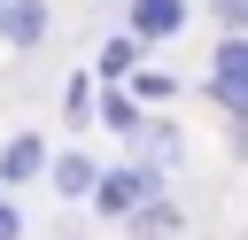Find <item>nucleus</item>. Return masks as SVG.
<instances>
[{"instance_id":"9","label":"nucleus","mask_w":248,"mask_h":240,"mask_svg":"<svg viewBox=\"0 0 248 240\" xmlns=\"http://www.w3.org/2000/svg\"><path fill=\"white\" fill-rule=\"evenodd\" d=\"M140 217V232H178V209L170 201H147V209H132Z\"/></svg>"},{"instance_id":"11","label":"nucleus","mask_w":248,"mask_h":240,"mask_svg":"<svg viewBox=\"0 0 248 240\" xmlns=\"http://www.w3.org/2000/svg\"><path fill=\"white\" fill-rule=\"evenodd\" d=\"M217 23H225V39H240V23H248V8H240V0H217Z\"/></svg>"},{"instance_id":"1","label":"nucleus","mask_w":248,"mask_h":240,"mask_svg":"<svg viewBox=\"0 0 248 240\" xmlns=\"http://www.w3.org/2000/svg\"><path fill=\"white\" fill-rule=\"evenodd\" d=\"M155 186H163V170H147V163L101 170V178H93V209H101V217H132V209L155 201Z\"/></svg>"},{"instance_id":"2","label":"nucleus","mask_w":248,"mask_h":240,"mask_svg":"<svg viewBox=\"0 0 248 240\" xmlns=\"http://www.w3.org/2000/svg\"><path fill=\"white\" fill-rule=\"evenodd\" d=\"M217 101H225L232 116L248 108V39H225V46H217Z\"/></svg>"},{"instance_id":"12","label":"nucleus","mask_w":248,"mask_h":240,"mask_svg":"<svg viewBox=\"0 0 248 240\" xmlns=\"http://www.w3.org/2000/svg\"><path fill=\"white\" fill-rule=\"evenodd\" d=\"M0 240H23V217H16V201H0Z\"/></svg>"},{"instance_id":"3","label":"nucleus","mask_w":248,"mask_h":240,"mask_svg":"<svg viewBox=\"0 0 248 240\" xmlns=\"http://www.w3.org/2000/svg\"><path fill=\"white\" fill-rule=\"evenodd\" d=\"M0 31H8V46L31 54V46L46 39V8H39V0H8V8H0Z\"/></svg>"},{"instance_id":"5","label":"nucleus","mask_w":248,"mask_h":240,"mask_svg":"<svg viewBox=\"0 0 248 240\" xmlns=\"http://www.w3.org/2000/svg\"><path fill=\"white\" fill-rule=\"evenodd\" d=\"M46 170H54V194H70V201H85V194H93V178H101V170H93V155H78V147H70V155H54Z\"/></svg>"},{"instance_id":"10","label":"nucleus","mask_w":248,"mask_h":240,"mask_svg":"<svg viewBox=\"0 0 248 240\" xmlns=\"http://www.w3.org/2000/svg\"><path fill=\"white\" fill-rule=\"evenodd\" d=\"M132 85H140V93H147V101H170V77H163V70H140V77H132Z\"/></svg>"},{"instance_id":"4","label":"nucleus","mask_w":248,"mask_h":240,"mask_svg":"<svg viewBox=\"0 0 248 240\" xmlns=\"http://www.w3.org/2000/svg\"><path fill=\"white\" fill-rule=\"evenodd\" d=\"M186 23V0H132V39H170Z\"/></svg>"},{"instance_id":"7","label":"nucleus","mask_w":248,"mask_h":240,"mask_svg":"<svg viewBox=\"0 0 248 240\" xmlns=\"http://www.w3.org/2000/svg\"><path fill=\"white\" fill-rule=\"evenodd\" d=\"M101 70H108V77H132V70H140V39H132V31H116V39L101 46Z\"/></svg>"},{"instance_id":"6","label":"nucleus","mask_w":248,"mask_h":240,"mask_svg":"<svg viewBox=\"0 0 248 240\" xmlns=\"http://www.w3.org/2000/svg\"><path fill=\"white\" fill-rule=\"evenodd\" d=\"M31 170H46V139H31V132H23V139H8V147H0V178H31Z\"/></svg>"},{"instance_id":"13","label":"nucleus","mask_w":248,"mask_h":240,"mask_svg":"<svg viewBox=\"0 0 248 240\" xmlns=\"http://www.w3.org/2000/svg\"><path fill=\"white\" fill-rule=\"evenodd\" d=\"M0 8H8V0H0Z\"/></svg>"},{"instance_id":"8","label":"nucleus","mask_w":248,"mask_h":240,"mask_svg":"<svg viewBox=\"0 0 248 240\" xmlns=\"http://www.w3.org/2000/svg\"><path fill=\"white\" fill-rule=\"evenodd\" d=\"M101 124H108V132H124V139H132V132H140V124H147V116H140V101H132V93H108V101H101Z\"/></svg>"}]
</instances>
